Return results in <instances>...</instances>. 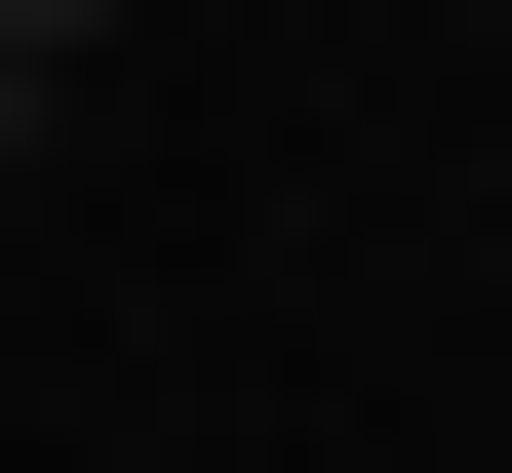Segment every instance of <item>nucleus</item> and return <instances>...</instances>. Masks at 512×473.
<instances>
[{"label":"nucleus","mask_w":512,"mask_h":473,"mask_svg":"<svg viewBox=\"0 0 512 473\" xmlns=\"http://www.w3.org/2000/svg\"><path fill=\"white\" fill-rule=\"evenodd\" d=\"M40 79H119V0H0V119H40Z\"/></svg>","instance_id":"nucleus-1"}]
</instances>
